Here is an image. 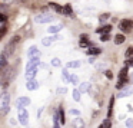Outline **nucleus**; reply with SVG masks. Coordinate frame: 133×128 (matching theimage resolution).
<instances>
[{"mask_svg": "<svg viewBox=\"0 0 133 128\" xmlns=\"http://www.w3.org/2000/svg\"><path fill=\"white\" fill-rule=\"evenodd\" d=\"M9 104H10V95H9V92H3L2 95H0V111H2L3 114H7L10 111Z\"/></svg>", "mask_w": 133, "mask_h": 128, "instance_id": "obj_1", "label": "nucleus"}, {"mask_svg": "<svg viewBox=\"0 0 133 128\" xmlns=\"http://www.w3.org/2000/svg\"><path fill=\"white\" fill-rule=\"evenodd\" d=\"M13 76H15V69H13V68H7V69L4 71V75H3V78H2V81H0L3 89H6V88L9 86V84L12 82Z\"/></svg>", "mask_w": 133, "mask_h": 128, "instance_id": "obj_2", "label": "nucleus"}, {"mask_svg": "<svg viewBox=\"0 0 133 128\" xmlns=\"http://www.w3.org/2000/svg\"><path fill=\"white\" fill-rule=\"evenodd\" d=\"M119 29H120L123 33L132 32V29H133V20H130V19H122V20L119 22Z\"/></svg>", "mask_w": 133, "mask_h": 128, "instance_id": "obj_3", "label": "nucleus"}, {"mask_svg": "<svg viewBox=\"0 0 133 128\" xmlns=\"http://www.w3.org/2000/svg\"><path fill=\"white\" fill-rule=\"evenodd\" d=\"M17 117H19V121H20L22 125L26 127L29 124V112H27L26 108H17Z\"/></svg>", "mask_w": 133, "mask_h": 128, "instance_id": "obj_4", "label": "nucleus"}, {"mask_svg": "<svg viewBox=\"0 0 133 128\" xmlns=\"http://www.w3.org/2000/svg\"><path fill=\"white\" fill-rule=\"evenodd\" d=\"M53 20H55V16H52L50 13H40L35 18L36 23H50Z\"/></svg>", "mask_w": 133, "mask_h": 128, "instance_id": "obj_5", "label": "nucleus"}, {"mask_svg": "<svg viewBox=\"0 0 133 128\" xmlns=\"http://www.w3.org/2000/svg\"><path fill=\"white\" fill-rule=\"evenodd\" d=\"M30 98L29 96H20V98H17L16 99V107L17 108H24V107H27V105H30Z\"/></svg>", "mask_w": 133, "mask_h": 128, "instance_id": "obj_6", "label": "nucleus"}, {"mask_svg": "<svg viewBox=\"0 0 133 128\" xmlns=\"http://www.w3.org/2000/svg\"><path fill=\"white\" fill-rule=\"evenodd\" d=\"M27 58H29V59L40 58V50H39L36 46H30V49L27 50Z\"/></svg>", "mask_w": 133, "mask_h": 128, "instance_id": "obj_7", "label": "nucleus"}, {"mask_svg": "<svg viewBox=\"0 0 133 128\" xmlns=\"http://www.w3.org/2000/svg\"><path fill=\"white\" fill-rule=\"evenodd\" d=\"M40 65V58H36V59H29L26 65V71H30V69H37V66Z\"/></svg>", "mask_w": 133, "mask_h": 128, "instance_id": "obj_8", "label": "nucleus"}, {"mask_svg": "<svg viewBox=\"0 0 133 128\" xmlns=\"http://www.w3.org/2000/svg\"><path fill=\"white\" fill-rule=\"evenodd\" d=\"M132 94H133V88L132 86H126V88H123L122 91H119L117 96L119 98H126V96H130Z\"/></svg>", "mask_w": 133, "mask_h": 128, "instance_id": "obj_9", "label": "nucleus"}, {"mask_svg": "<svg viewBox=\"0 0 133 128\" xmlns=\"http://www.w3.org/2000/svg\"><path fill=\"white\" fill-rule=\"evenodd\" d=\"M110 30H112V26H110V25H103L102 27H97V29H96V33H99V35H109Z\"/></svg>", "mask_w": 133, "mask_h": 128, "instance_id": "obj_10", "label": "nucleus"}, {"mask_svg": "<svg viewBox=\"0 0 133 128\" xmlns=\"http://www.w3.org/2000/svg\"><path fill=\"white\" fill-rule=\"evenodd\" d=\"M59 36H50V38H43L42 39V45H43V46H50V45L53 43V42L55 40H59Z\"/></svg>", "mask_w": 133, "mask_h": 128, "instance_id": "obj_11", "label": "nucleus"}, {"mask_svg": "<svg viewBox=\"0 0 133 128\" xmlns=\"http://www.w3.org/2000/svg\"><path fill=\"white\" fill-rule=\"evenodd\" d=\"M39 86H40V85H39V82L35 81V79H33V81H27L26 82L27 91H36V89H39Z\"/></svg>", "mask_w": 133, "mask_h": 128, "instance_id": "obj_12", "label": "nucleus"}, {"mask_svg": "<svg viewBox=\"0 0 133 128\" xmlns=\"http://www.w3.org/2000/svg\"><path fill=\"white\" fill-rule=\"evenodd\" d=\"M86 53L89 56H97V55L102 53V49L100 48H96V46H92V48H89V49L86 50Z\"/></svg>", "mask_w": 133, "mask_h": 128, "instance_id": "obj_13", "label": "nucleus"}, {"mask_svg": "<svg viewBox=\"0 0 133 128\" xmlns=\"http://www.w3.org/2000/svg\"><path fill=\"white\" fill-rule=\"evenodd\" d=\"M84 125H86V122H84V119L80 118V117L73 119V128H84Z\"/></svg>", "mask_w": 133, "mask_h": 128, "instance_id": "obj_14", "label": "nucleus"}, {"mask_svg": "<svg viewBox=\"0 0 133 128\" xmlns=\"http://www.w3.org/2000/svg\"><path fill=\"white\" fill-rule=\"evenodd\" d=\"M53 128H60V118H59L57 111L53 112Z\"/></svg>", "mask_w": 133, "mask_h": 128, "instance_id": "obj_15", "label": "nucleus"}, {"mask_svg": "<svg viewBox=\"0 0 133 128\" xmlns=\"http://www.w3.org/2000/svg\"><path fill=\"white\" fill-rule=\"evenodd\" d=\"M49 7H52V9L55 10L56 13H63V6L55 3V2H50V3H49Z\"/></svg>", "mask_w": 133, "mask_h": 128, "instance_id": "obj_16", "label": "nucleus"}, {"mask_svg": "<svg viewBox=\"0 0 133 128\" xmlns=\"http://www.w3.org/2000/svg\"><path fill=\"white\" fill-rule=\"evenodd\" d=\"M37 75V69H30V71H26V79L27 81H33Z\"/></svg>", "mask_w": 133, "mask_h": 128, "instance_id": "obj_17", "label": "nucleus"}, {"mask_svg": "<svg viewBox=\"0 0 133 128\" xmlns=\"http://www.w3.org/2000/svg\"><path fill=\"white\" fill-rule=\"evenodd\" d=\"M89 89H90V82H82V84L79 85V91H80L82 94L89 92Z\"/></svg>", "mask_w": 133, "mask_h": 128, "instance_id": "obj_18", "label": "nucleus"}, {"mask_svg": "<svg viewBox=\"0 0 133 128\" xmlns=\"http://www.w3.org/2000/svg\"><path fill=\"white\" fill-rule=\"evenodd\" d=\"M60 30H62V26H60V25H55V26L47 27V32H49L50 35H56V33H59Z\"/></svg>", "mask_w": 133, "mask_h": 128, "instance_id": "obj_19", "label": "nucleus"}, {"mask_svg": "<svg viewBox=\"0 0 133 128\" xmlns=\"http://www.w3.org/2000/svg\"><path fill=\"white\" fill-rule=\"evenodd\" d=\"M57 112H59V118H60V124L64 125V124H66V118H64V109H63V107H59Z\"/></svg>", "mask_w": 133, "mask_h": 128, "instance_id": "obj_20", "label": "nucleus"}, {"mask_svg": "<svg viewBox=\"0 0 133 128\" xmlns=\"http://www.w3.org/2000/svg\"><path fill=\"white\" fill-rule=\"evenodd\" d=\"M63 15L69 16V18H73V10H72V6L70 4H66L63 7Z\"/></svg>", "mask_w": 133, "mask_h": 128, "instance_id": "obj_21", "label": "nucleus"}, {"mask_svg": "<svg viewBox=\"0 0 133 128\" xmlns=\"http://www.w3.org/2000/svg\"><path fill=\"white\" fill-rule=\"evenodd\" d=\"M127 66H124V68H122V71H120V73H119V79H130L129 76H127Z\"/></svg>", "mask_w": 133, "mask_h": 128, "instance_id": "obj_22", "label": "nucleus"}, {"mask_svg": "<svg viewBox=\"0 0 133 128\" xmlns=\"http://www.w3.org/2000/svg\"><path fill=\"white\" fill-rule=\"evenodd\" d=\"M82 65L80 61H72V62H67L66 68H73V69H76V68H79Z\"/></svg>", "mask_w": 133, "mask_h": 128, "instance_id": "obj_23", "label": "nucleus"}, {"mask_svg": "<svg viewBox=\"0 0 133 128\" xmlns=\"http://www.w3.org/2000/svg\"><path fill=\"white\" fill-rule=\"evenodd\" d=\"M124 40H126L124 35H116V36H115V43H116V45H122V43H124Z\"/></svg>", "mask_w": 133, "mask_h": 128, "instance_id": "obj_24", "label": "nucleus"}, {"mask_svg": "<svg viewBox=\"0 0 133 128\" xmlns=\"http://www.w3.org/2000/svg\"><path fill=\"white\" fill-rule=\"evenodd\" d=\"M72 95H73V99H75L76 102H79V101H80V95H82V92L79 91V88H77V89H73Z\"/></svg>", "mask_w": 133, "mask_h": 128, "instance_id": "obj_25", "label": "nucleus"}, {"mask_svg": "<svg viewBox=\"0 0 133 128\" xmlns=\"http://www.w3.org/2000/svg\"><path fill=\"white\" fill-rule=\"evenodd\" d=\"M113 104H115V98H110V102H109V111H107V118L112 117V112H113Z\"/></svg>", "mask_w": 133, "mask_h": 128, "instance_id": "obj_26", "label": "nucleus"}, {"mask_svg": "<svg viewBox=\"0 0 133 128\" xmlns=\"http://www.w3.org/2000/svg\"><path fill=\"white\" fill-rule=\"evenodd\" d=\"M50 65L55 66V68H59V66H62V62H60V59H59V58H53L52 61H50Z\"/></svg>", "mask_w": 133, "mask_h": 128, "instance_id": "obj_27", "label": "nucleus"}, {"mask_svg": "<svg viewBox=\"0 0 133 128\" xmlns=\"http://www.w3.org/2000/svg\"><path fill=\"white\" fill-rule=\"evenodd\" d=\"M6 58H7V56L4 55V53H2V55H0V69H3V68L6 66V63H7Z\"/></svg>", "mask_w": 133, "mask_h": 128, "instance_id": "obj_28", "label": "nucleus"}, {"mask_svg": "<svg viewBox=\"0 0 133 128\" xmlns=\"http://www.w3.org/2000/svg\"><path fill=\"white\" fill-rule=\"evenodd\" d=\"M62 76H63V79L66 82H69V79H70V73H69V71H67V68H64L63 71H62Z\"/></svg>", "mask_w": 133, "mask_h": 128, "instance_id": "obj_29", "label": "nucleus"}, {"mask_svg": "<svg viewBox=\"0 0 133 128\" xmlns=\"http://www.w3.org/2000/svg\"><path fill=\"white\" fill-rule=\"evenodd\" d=\"M80 46L82 48H87V46L92 48V42H89V39H80Z\"/></svg>", "mask_w": 133, "mask_h": 128, "instance_id": "obj_30", "label": "nucleus"}, {"mask_svg": "<svg viewBox=\"0 0 133 128\" xmlns=\"http://www.w3.org/2000/svg\"><path fill=\"white\" fill-rule=\"evenodd\" d=\"M124 55H126V59H133V46L127 48Z\"/></svg>", "mask_w": 133, "mask_h": 128, "instance_id": "obj_31", "label": "nucleus"}, {"mask_svg": "<svg viewBox=\"0 0 133 128\" xmlns=\"http://www.w3.org/2000/svg\"><path fill=\"white\" fill-rule=\"evenodd\" d=\"M109 18H110V15H109V13H103V15H100V16H99V22H100V23H103V22H106Z\"/></svg>", "mask_w": 133, "mask_h": 128, "instance_id": "obj_32", "label": "nucleus"}, {"mask_svg": "<svg viewBox=\"0 0 133 128\" xmlns=\"http://www.w3.org/2000/svg\"><path fill=\"white\" fill-rule=\"evenodd\" d=\"M69 82H72L73 85H77V82H79V78H77V75H70V79H69Z\"/></svg>", "mask_w": 133, "mask_h": 128, "instance_id": "obj_33", "label": "nucleus"}, {"mask_svg": "<svg viewBox=\"0 0 133 128\" xmlns=\"http://www.w3.org/2000/svg\"><path fill=\"white\" fill-rule=\"evenodd\" d=\"M126 127H127V128H133V118L126 119Z\"/></svg>", "mask_w": 133, "mask_h": 128, "instance_id": "obj_34", "label": "nucleus"}, {"mask_svg": "<svg viewBox=\"0 0 133 128\" xmlns=\"http://www.w3.org/2000/svg\"><path fill=\"white\" fill-rule=\"evenodd\" d=\"M104 75H106V78H107V79H112V78H113L112 71H104Z\"/></svg>", "mask_w": 133, "mask_h": 128, "instance_id": "obj_35", "label": "nucleus"}, {"mask_svg": "<svg viewBox=\"0 0 133 128\" xmlns=\"http://www.w3.org/2000/svg\"><path fill=\"white\" fill-rule=\"evenodd\" d=\"M70 114H72V115L79 117V115H80V111H79V109H73V108H72V109H70Z\"/></svg>", "mask_w": 133, "mask_h": 128, "instance_id": "obj_36", "label": "nucleus"}, {"mask_svg": "<svg viewBox=\"0 0 133 128\" xmlns=\"http://www.w3.org/2000/svg\"><path fill=\"white\" fill-rule=\"evenodd\" d=\"M6 32H7L6 26H2V27H0V38H2V36H3V35H4V33H6Z\"/></svg>", "mask_w": 133, "mask_h": 128, "instance_id": "obj_37", "label": "nucleus"}, {"mask_svg": "<svg viewBox=\"0 0 133 128\" xmlns=\"http://www.w3.org/2000/svg\"><path fill=\"white\" fill-rule=\"evenodd\" d=\"M67 92V88H57V94H66Z\"/></svg>", "mask_w": 133, "mask_h": 128, "instance_id": "obj_38", "label": "nucleus"}, {"mask_svg": "<svg viewBox=\"0 0 133 128\" xmlns=\"http://www.w3.org/2000/svg\"><path fill=\"white\" fill-rule=\"evenodd\" d=\"M100 40H102V42H106V40H109V35H102Z\"/></svg>", "mask_w": 133, "mask_h": 128, "instance_id": "obj_39", "label": "nucleus"}, {"mask_svg": "<svg viewBox=\"0 0 133 128\" xmlns=\"http://www.w3.org/2000/svg\"><path fill=\"white\" fill-rule=\"evenodd\" d=\"M126 66H133V59H126Z\"/></svg>", "mask_w": 133, "mask_h": 128, "instance_id": "obj_40", "label": "nucleus"}, {"mask_svg": "<svg viewBox=\"0 0 133 128\" xmlns=\"http://www.w3.org/2000/svg\"><path fill=\"white\" fill-rule=\"evenodd\" d=\"M13 0H2V3H4V4H10Z\"/></svg>", "mask_w": 133, "mask_h": 128, "instance_id": "obj_41", "label": "nucleus"}, {"mask_svg": "<svg viewBox=\"0 0 133 128\" xmlns=\"http://www.w3.org/2000/svg\"><path fill=\"white\" fill-rule=\"evenodd\" d=\"M42 112H43V108H40V109L37 111V118H40V115H42Z\"/></svg>", "mask_w": 133, "mask_h": 128, "instance_id": "obj_42", "label": "nucleus"}, {"mask_svg": "<svg viewBox=\"0 0 133 128\" xmlns=\"http://www.w3.org/2000/svg\"><path fill=\"white\" fill-rule=\"evenodd\" d=\"M10 124H12V125H15V124H16V121H15V118H10Z\"/></svg>", "mask_w": 133, "mask_h": 128, "instance_id": "obj_43", "label": "nucleus"}, {"mask_svg": "<svg viewBox=\"0 0 133 128\" xmlns=\"http://www.w3.org/2000/svg\"><path fill=\"white\" fill-rule=\"evenodd\" d=\"M130 81H132V84H133V73H132V76H130Z\"/></svg>", "mask_w": 133, "mask_h": 128, "instance_id": "obj_44", "label": "nucleus"}, {"mask_svg": "<svg viewBox=\"0 0 133 128\" xmlns=\"http://www.w3.org/2000/svg\"><path fill=\"white\" fill-rule=\"evenodd\" d=\"M0 88H2V82H0Z\"/></svg>", "mask_w": 133, "mask_h": 128, "instance_id": "obj_45", "label": "nucleus"}]
</instances>
